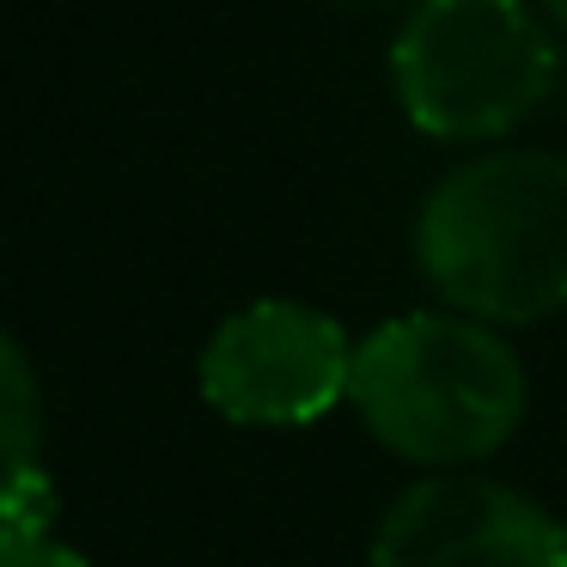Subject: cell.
<instances>
[{"label": "cell", "mask_w": 567, "mask_h": 567, "mask_svg": "<svg viewBox=\"0 0 567 567\" xmlns=\"http://www.w3.org/2000/svg\"><path fill=\"white\" fill-rule=\"evenodd\" d=\"M354 7H403V0H354ZM415 7V0H409Z\"/></svg>", "instance_id": "cell-9"}, {"label": "cell", "mask_w": 567, "mask_h": 567, "mask_svg": "<svg viewBox=\"0 0 567 567\" xmlns=\"http://www.w3.org/2000/svg\"><path fill=\"white\" fill-rule=\"evenodd\" d=\"M0 567H92L50 530H0Z\"/></svg>", "instance_id": "cell-7"}, {"label": "cell", "mask_w": 567, "mask_h": 567, "mask_svg": "<svg viewBox=\"0 0 567 567\" xmlns=\"http://www.w3.org/2000/svg\"><path fill=\"white\" fill-rule=\"evenodd\" d=\"M348 330L299 299H257L233 311L202 348V396L238 427H306L348 403L354 384Z\"/></svg>", "instance_id": "cell-4"}, {"label": "cell", "mask_w": 567, "mask_h": 567, "mask_svg": "<svg viewBox=\"0 0 567 567\" xmlns=\"http://www.w3.org/2000/svg\"><path fill=\"white\" fill-rule=\"evenodd\" d=\"M403 116L433 141H494L555 86V43L525 0H415L391 43Z\"/></svg>", "instance_id": "cell-3"}, {"label": "cell", "mask_w": 567, "mask_h": 567, "mask_svg": "<svg viewBox=\"0 0 567 567\" xmlns=\"http://www.w3.org/2000/svg\"><path fill=\"white\" fill-rule=\"evenodd\" d=\"M367 567H567V530L488 476H427L384 506Z\"/></svg>", "instance_id": "cell-5"}, {"label": "cell", "mask_w": 567, "mask_h": 567, "mask_svg": "<svg viewBox=\"0 0 567 567\" xmlns=\"http://www.w3.org/2000/svg\"><path fill=\"white\" fill-rule=\"evenodd\" d=\"M543 7H549V19H555V25H567V0H543Z\"/></svg>", "instance_id": "cell-8"}, {"label": "cell", "mask_w": 567, "mask_h": 567, "mask_svg": "<svg viewBox=\"0 0 567 567\" xmlns=\"http://www.w3.org/2000/svg\"><path fill=\"white\" fill-rule=\"evenodd\" d=\"M348 403L384 452L457 470L513 440L530 384L494 323L457 311H409L354 348Z\"/></svg>", "instance_id": "cell-2"}, {"label": "cell", "mask_w": 567, "mask_h": 567, "mask_svg": "<svg viewBox=\"0 0 567 567\" xmlns=\"http://www.w3.org/2000/svg\"><path fill=\"white\" fill-rule=\"evenodd\" d=\"M415 269L457 318L543 323L567 311V153H488L433 184Z\"/></svg>", "instance_id": "cell-1"}, {"label": "cell", "mask_w": 567, "mask_h": 567, "mask_svg": "<svg viewBox=\"0 0 567 567\" xmlns=\"http://www.w3.org/2000/svg\"><path fill=\"white\" fill-rule=\"evenodd\" d=\"M55 482L43 470V396L25 348L0 330V530H50Z\"/></svg>", "instance_id": "cell-6"}]
</instances>
